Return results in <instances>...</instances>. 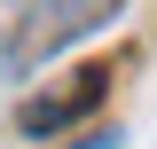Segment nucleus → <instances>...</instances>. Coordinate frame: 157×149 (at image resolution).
<instances>
[{"label": "nucleus", "instance_id": "obj_1", "mask_svg": "<svg viewBox=\"0 0 157 149\" xmlns=\"http://www.w3.org/2000/svg\"><path fill=\"white\" fill-rule=\"evenodd\" d=\"M102 86H110L102 71H78L71 86H55V94H32V102L16 110V126H24V133H55V126H71V118H86V110H94V102H102Z\"/></svg>", "mask_w": 157, "mask_h": 149}, {"label": "nucleus", "instance_id": "obj_2", "mask_svg": "<svg viewBox=\"0 0 157 149\" xmlns=\"http://www.w3.org/2000/svg\"><path fill=\"white\" fill-rule=\"evenodd\" d=\"M110 141H118V133H94V141H78V149H110Z\"/></svg>", "mask_w": 157, "mask_h": 149}]
</instances>
